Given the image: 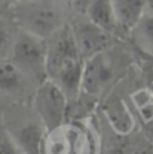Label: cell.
I'll list each match as a JSON object with an SVG mask.
<instances>
[{
  "mask_svg": "<svg viewBox=\"0 0 153 154\" xmlns=\"http://www.w3.org/2000/svg\"><path fill=\"white\" fill-rule=\"evenodd\" d=\"M122 31L131 33L147 11V0H112Z\"/></svg>",
  "mask_w": 153,
  "mask_h": 154,
  "instance_id": "cell-9",
  "label": "cell"
},
{
  "mask_svg": "<svg viewBox=\"0 0 153 154\" xmlns=\"http://www.w3.org/2000/svg\"><path fill=\"white\" fill-rule=\"evenodd\" d=\"M135 42L147 52L153 54V11H146L141 19L132 28Z\"/></svg>",
  "mask_w": 153,
  "mask_h": 154,
  "instance_id": "cell-12",
  "label": "cell"
},
{
  "mask_svg": "<svg viewBox=\"0 0 153 154\" xmlns=\"http://www.w3.org/2000/svg\"><path fill=\"white\" fill-rule=\"evenodd\" d=\"M24 73L12 61H0V91L17 92L22 86Z\"/></svg>",
  "mask_w": 153,
  "mask_h": 154,
  "instance_id": "cell-11",
  "label": "cell"
},
{
  "mask_svg": "<svg viewBox=\"0 0 153 154\" xmlns=\"http://www.w3.org/2000/svg\"><path fill=\"white\" fill-rule=\"evenodd\" d=\"M137 110H138V113H140L141 119L144 122H152L153 120V99L149 101V102H146V104H143V105H140V107H137Z\"/></svg>",
  "mask_w": 153,
  "mask_h": 154,
  "instance_id": "cell-15",
  "label": "cell"
},
{
  "mask_svg": "<svg viewBox=\"0 0 153 154\" xmlns=\"http://www.w3.org/2000/svg\"><path fill=\"white\" fill-rule=\"evenodd\" d=\"M104 116L110 125V128L117 135L125 136L128 135L134 128V117L131 114L129 108L120 98H109L103 105Z\"/></svg>",
  "mask_w": 153,
  "mask_h": 154,
  "instance_id": "cell-7",
  "label": "cell"
},
{
  "mask_svg": "<svg viewBox=\"0 0 153 154\" xmlns=\"http://www.w3.org/2000/svg\"><path fill=\"white\" fill-rule=\"evenodd\" d=\"M14 21L21 31L46 40L64 25L61 12L52 0L15 2Z\"/></svg>",
  "mask_w": 153,
  "mask_h": 154,
  "instance_id": "cell-1",
  "label": "cell"
},
{
  "mask_svg": "<svg viewBox=\"0 0 153 154\" xmlns=\"http://www.w3.org/2000/svg\"><path fill=\"white\" fill-rule=\"evenodd\" d=\"M72 28L76 38L77 49L85 61L98 54L107 52L112 42V34L94 24L91 19L86 18V21L79 22Z\"/></svg>",
  "mask_w": 153,
  "mask_h": 154,
  "instance_id": "cell-6",
  "label": "cell"
},
{
  "mask_svg": "<svg viewBox=\"0 0 153 154\" xmlns=\"http://www.w3.org/2000/svg\"><path fill=\"white\" fill-rule=\"evenodd\" d=\"M0 154H24L19 147L17 145V142L9 138L5 132H0Z\"/></svg>",
  "mask_w": 153,
  "mask_h": 154,
  "instance_id": "cell-13",
  "label": "cell"
},
{
  "mask_svg": "<svg viewBox=\"0 0 153 154\" xmlns=\"http://www.w3.org/2000/svg\"><path fill=\"white\" fill-rule=\"evenodd\" d=\"M115 77V67L107 52L88 58L83 65L82 94L91 98H98L107 91Z\"/></svg>",
  "mask_w": 153,
  "mask_h": 154,
  "instance_id": "cell-5",
  "label": "cell"
},
{
  "mask_svg": "<svg viewBox=\"0 0 153 154\" xmlns=\"http://www.w3.org/2000/svg\"><path fill=\"white\" fill-rule=\"evenodd\" d=\"M9 45H11V31L8 25L3 21H0V52L6 49Z\"/></svg>",
  "mask_w": 153,
  "mask_h": 154,
  "instance_id": "cell-14",
  "label": "cell"
},
{
  "mask_svg": "<svg viewBox=\"0 0 153 154\" xmlns=\"http://www.w3.org/2000/svg\"><path fill=\"white\" fill-rule=\"evenodd\" d=\"M12 2L15 3V0H0V9H2V8H5V6H8V5H9V3H12Z\"/></svg>",
  "mask_w": 153,
  "mask_h": 154,
  "instance_id": "cell-16",
  "label": "cell"
},
{
  "mask_svg": "<svg viewBox=\"0 0 153 154\" xmlns=\"http://www.w3.org/2000/svg\"><path fill=\"white\" fill-rule=\"evenodd\" d=\"M34 110L45 129L52 131L65 123L70 110V101L65 92L54 80L46 79L40 82L34 94Z\"/></svg>",
  "mask_w": 153,
  "mask_h": 154,
  "instance_id": "cell-4",
  "label": "cell"
},
{
  "mask_svg": "<svg viewBox=\"0 0 153 154\" xmlns=\"http://www.w3.org/2000/svg\"><path fill=\"white\" fill-rule=\"evenodd\" d=\"M86 18L91 19L94 24L110 33L112 36L117 31H122L112 0H91L86 11Z\"/></svg>",
  "mask_w": 153,
  "mask_h": 154,
  "instance_id": "cell-8",
  "label": "cell"
},
{
  "mask_svg": "<svg viewBox=\"0 0 153 154\" xmlns=\"http://www.w3.org/2000/svg\"><path fill=\"white\" fill-rule=\"evenodd\" d=\"M42 154H94V139L85 125L65 122L52 131H46Z\"/></svg>",
  "mask_w": 153,
  "mask_h": 154,
  "instance_id": "cell-2",
  "label": "cell"
},
{
  "mask_svg": "<svg viewBox=\"0 0 153 154\" xmlns=\"http://www.w3.org/2000/svg\"><path fill=\"white\" fill-rule=\"evenodd\" d=\"M46 134L45 126L40 123H28L18 131L14 141L24 154H42V144Z\"/></svg>",
  "mask_w": 153,
  "mask_h": 154,
  "instance_id": "cell-10",
  "label": "cell"
},
{
  "mask_svg": "<svg viewBox=\"0 0 153 154\" xmlns=\"http://www.w3.org/2000/svg\"><path fill=\"white\" fill-rule=\"evenodd\" d=\"M15 2H25V0H15Z\"/></svg>",
  "mask_w": 153,
  "mask_h": 154,
  "instance_id": "cell-17",
  "label": "cell"
},
{
  "mask_svg": "<svg viewBox=\"0 0 153 154\" xmlns=\"http://www.w3.org/2000/svg\"><path fill=\"white\" fill-rule=\"evenodd\" d=\"M24 74L40 82L48 79V42L46 38L19 31L12 43V59Z\"/></svg>",
  "mask_w": 153,
  "mask_h": 154,
  "instance_id": "cell-3",
  "label": "cell"
}]
</instances>
